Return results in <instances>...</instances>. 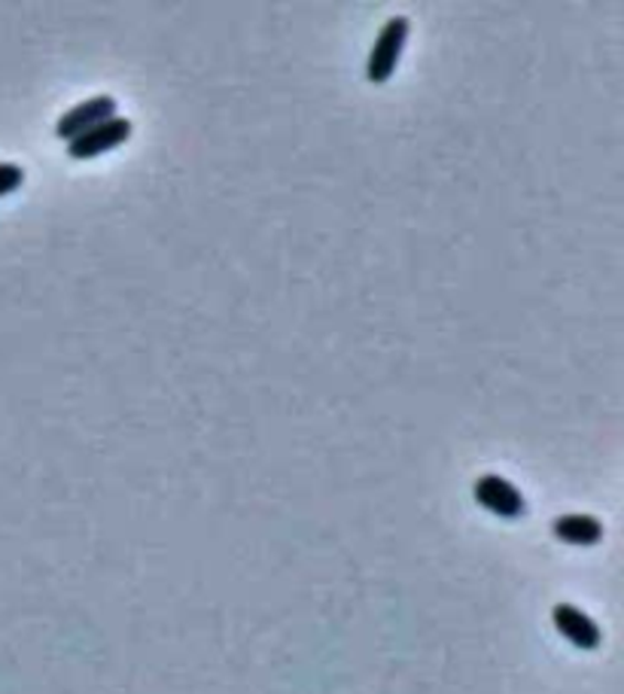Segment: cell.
<instances>
[{
  "instance_id": "6da1fadb",
  "label": "cell",
  "mask_w": 624,
  "mask_h": 694,
  "mask_svg": "<svg viewBox=\"0 0 624 694\" xmlns=\"http://www.w3.org/2000/svg\"><path fill=\"white\" fill-rule=\"evenodd\" d=\"M408 34H411V22H408L406 15H394V19H387V25L378 31L375 46H372V52H369V67H366L369 83L381 86V83H387V79L394 76L396 64H399L402 52H406Z\"/></svg>"
},
{
  "instance_id": "7a4b0ae2",
  "label": "cell",
  "mask_w": 624,
  "mask_h": 694,
  "mask_svg": "<svg viewBox=\"0 0 624 694\" xmlns=\"http://www.w3.org/2000/svg\"><path fill=\"white\" fill-rule=\"evenodd\" d=\"M131 119L126 116H114V119H107L101 126L89 128V131H83L79 138H74L67 143V156L71 159H77V162H89L95 156H101V152H110L116 147H122L128 138H131Z\"/></svg>"
},
{
  "instance_id": "3957f363",
  "label": "cell",
  "mask_w": 624,
  "mask_h": 694,
  "mask_svg": "<svg viewBox=\"0 0 624 694\" xmlns=\"http://www.w3.org/2000/svg\"><path fill=\"white\" fill-rule=\"evenodd\" d=\"M472 493H475L478 505H484L487 512H494V515L503 517V521H515V517H521L524 512H527L524 493L518 491L509 479L494 476V472L475 481V484H472Z\"/></svg>"
},
{
  "instance_id": "277c9868",
  "label": "cell",
  "mask_w": 624,
  "mask_h": 694,
  "mask_svg": "<svg viewBox=\"0 0 624 694\" xmlns=\"http://www.w3.org/2000/svg\"><path fill=\"white\" fill-rule=\"evenodd\" d=\"M114 116L116 98H110V95H95L89 102L77 104V107H71L64 116H58V122H55V138L71 143V140L79 138L83 131L101 126V122L114 119Z\"/></svg>"
},
{
  "instance_id": "5b68a950",
  "label": "cell",
  "mask_w": 624,
  "mask_h": 694,
  "mask_svg": "<svg viewBox=\"0 0 624 694\" xmlns=\"http://www.w3.org/2000/svg\"><path fill=\"white\" fill-rule=\"evenodd\" d=\"M551 619H555V628L561 631V637L567 643H573L575 649H598L600 645V628L594 621L588 619L585 612L573 604H558L555 606V612H551Z\"/></svg>"
},
{
  "instance_id": "8992f818",
  "label": "cell",
  "mask_w": 624,
  "mask_h": 694,
  "mask_svg": "<svg viewBox=\"0 0 624 694\" xmlns=\"http://www.w3.org/2000/svg\"><path fill=\"white\" fill-rule=\"evenodd\" d=\"M551 531L567 545H598L603 540V524L594 515H561Z\"/></svg>"
},
{
  "instance_id": "52a82bcc",
  "label": "cell",
  "mask_w": 624,
  "mask_h": 694,
  "mask_svg": "<svg viewBox=\"0 0 624 694\" xmlns=\"http://www.w3.org/2000/svg\"><path fill=\"white\" fill-rule=\"evenodd\" d=\"M25 183V168L15 162H0V199L10 195V192L22 190Z\"/></svg>"
}]
</instances>
